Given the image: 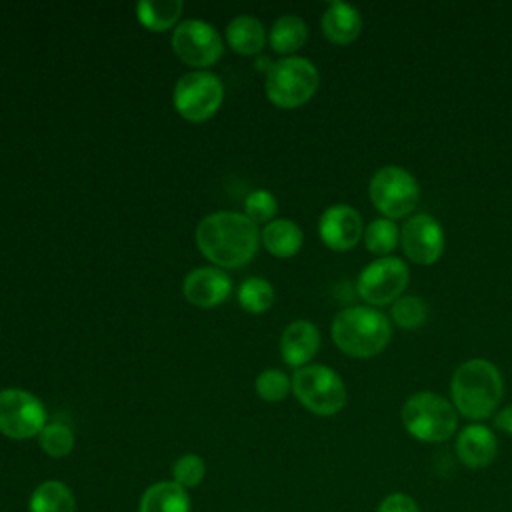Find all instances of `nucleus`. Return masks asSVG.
<instances>
[{
	"instance_id": "22",
	"label": "nucleus",
	"mask_w": 512,
	"mask_h": 512,
	"mask_svg": "<svg viewBox=\"0 0 512 512\" xmlns=\"http://www.w3.org/2000/svg\"><path fill=\"white\" fill-rule=\"evenodd\" d=\"M308 40V26L306 22L296 14H284L274 20L268 42L274 52L284 56H294L296 50H300Z\"/></svg>"
},
{
	"instance_id": "17",
	"label": "nucleus",
	"mask_w": 512,
	"mask_h": 512,
	"mask_svg": "<svg viewBox=\"0 0 512 512\" xmlns=\"http://www.w3.org/2000/svg\"><path fill=\"white\" fill-rule=\"evenodd\" d=\"M324 36L338 46L354 42L362 32V14L356 6L346 2H332L322 14Z\"/></svg>"
},
{
	"instance_id": "19",
	"label": "nucleus",
	"mask_w": 512,
	"mask_h": 512,
	"mask_svg": "<svg viewBox=\"0 0 512 512\" xmlns=\"http://www.w3.org/2000/svg\"><path fill=\"white\" fill-rule=\"evenodd\" d=\"M190 494L172 480L150 484L138 502V512H190Z\"/></svg>"
},
{
	"instance_id": "8",
	"label": "nucleus",
	"mask_w": 512,
	"mask_h": 512,
	"mask_svg": "<svg viewBox=\"0 0 512 512\" xmlns=\"http://www.w3.org/2000/svg\"><path fill=\"white\" fill-rule=\"evenodd\" d=\"M224 100L222 80L208 70L182 74L172 92L176 112L188 122H204L214 116Z\"/></svg>"
},
{
	"instance_id": "13",
	"label": "nucleus",
	"mask_w": 512,
	"mask_h": 512,
	"mask_svg": "<svg viewBox=\"0 0 512 512\" xmlns=\"http://www.w3.org/2000/svg\"><path fill=\"white\" fill-rule=\"evenodd\" d=\"M318 234L330 250L346 252L364 236L362 216L350 204H332L318 220Z\"/></svg>"
},
{
	"instance_id": "2",
	"label": "nucleus",
	"mask_w": 512,
	"mask_h": 512,
	"mask_svg": "<svg viewBox=\"0 0 512 512\" xmlns=\"http://www.w3.org/2000/svg\"><path fill=\"white\" fill-rule=\"evenodd\" d=\"M504 394V378L496 364L486 358L462 362L450 380V402L456 412L472 422L496 414Z\"/></svg>"
},
{
	"instance_id": "26",
	"label": "nucleus",
	"mask_w": 512,
	"mask_h": 512,
	"mask_svg": "<svg viewBox=\"0 0 512 512\" xmlns=\"http://www.w3.org/2000/svg\"><path fill=\"white\" fill-rule=\"evenodd\" d=\"M390 316L396 326L404 330H416L428 320V304L420 296H400L392 304Z\"/></svg>"
},
{
	"instance_id": "5",
	"label": "nucleus",
	"mask_w": 512,
	"mask_h": 512,
	"mask_svg": "<svg viewBox=\"0 0 512 512\" xmlns=\"http://www.w3.org/2000/svg\"><path fill=\"white\" fill-rule=\"evenodd\" d=\"M318 68L304 56H284L266 72L264 90L278 108H298L318 90Z\"/></svg>"
},
{
	"instance_id": "25",
	"label": "nucleus",
	"mask_w": 512,
	"mask_h": 512,
	"mask_svg": "<svg viewBox=\"0 0 512 512\" xmlns=\"http://www.w3.org/2000/svg\"><path fill=\"white\" fill-rule=\"evenodd\" d=\"M236 298H238V304L246 312L260 314V312H266L274 304L276 294H274V286L266 278L252 276L240 284Z\"/></svg>"
},
{
	"instance_id": "16",
	"label": "nucleus",
	"mask_w": 512,
	"mask_h": 512,
	"mask_svg": "<svg viewBox=\"0 0 512 512\" xmlns=\"http://www.w3.org/2000/svg\"><path fill=\"white\" fill-rule=\"evenodd\" d=\"M320 348V332L310 320L290 322L280 336L282 360L292 368L306 366Z\"/></svg>"
},
{
	"instance_id": "4",
	"label": "nucleus",
	"mask_w": 512,
	"mask_h": 512,
	"mask_svg": "<svg viewBox=\"0 0 512 512\" xmlns=\"http://www.w3.org/2000/svg\"><path fill=\"white\" fill-rule=\"evenodd\" d=\"M454 404L438 392L422 390L406 398L400 410L404 430L418 442L440 444L458 430Z\"/></svg>"
},
{
	"instance_id": "30",
	"label": "nucleus",
	"mask_w": 512,
	"mask_h": 512,
	"mask_svg": "<svg viewBox=\"0 0 512 512\" xmlns=\"http://www.w3.org/2000/svg\"><path fill=\"white\" fill-rule=\"evenodd\" d=\"M276 210H278V200L266 188L252 190L244 200V214L256 224H268L270 220H274Z\"/></svg>"
},
{
	"instance_id": "32",
	"label": "nucleus",
	"mask_w": 512,
	"mask_h": 512,
	"mask_svg": "<svg viewBox=\"0 0 512 512\" xmlns=\"http://www.w3.org/2000/svg\"><path fill=\"white\" fill-rule=\"evenodd\" d=\"M494 426H496L500 432L512 436V404H508V406L496 410V414H494Z\"/></svg>"
},
{
	"instance_id": "10",
	"label": "nucleus",
	"mask_w": 512,
	"mask_h": 512,
	"mask_svg": "<svg viewBox=\"0 0 512 512\" xmlns=\"http://www.w3.org/2000/svg\"><path fill=\"white\" fill-rule=\"evenodd\" d=\"M42 400L22 388L0 390V434L10 440H28L46 426Z\"/></svg>"
},
{
	"instance_id": "15",
	"label": "nucleus",
	"mask_w": 512,
	"mask_h": 512,
	"mask_svg": "<svg viewBox=\"0 0 512 512\" xmlns=\"http://www.w3.org/2000/svg\"><path fill=\"white\" fill-rule=\"evenodd\" d=\"M458 460L472 470L488 468L498 454V440L492 428H488L482 422H472L464 426L454 444Z\"/></svg>"
},
{
	"instance_id": "23",
	"label": "nucleus",
	"mask_w": 512,
	"mask_h": 512,
	"mask_svg": "<svg viewBox=\"0 0 512 512\" xmlns=\"http://www.w3.org/2000/svg\"><path fill=\"white\" fill-rule=\"evenodd\" d=\"M184 4L180 0H142L136 4V18L152 32L172 28L182 16Z\"/></svg>"
},
{
	"instance_id": "1",
	"label": "nucleus",
	"mask_w": 512,
	"mask_h": 512,
	"mask_svg": "<svg viewBox=\"0 0 512 512\" xmlns=\"http://www.w3.org/2000/svg\"><path fill=\"white\" fill-rule=\"evenodd\" d=\"M198 250L218 268L248 264L260 246L258 224L240 212H214L204 216L194 232Z\"/></svg>"
},
{
	"instance_id": "7",
	"label": "nucleus",
	"mask_w": 512,
	"mask_h": 512,
	"mask_svg": "<svg viewBox=\"0 0 512 512\" xmlns=\"http://www.w3.org/2000/svg\"><path fill=\"white\" fill-rule=\"evenodd\" d=\"M368 196L382 218L398 220L416 208L420 200V186L406 168L388 164L372 174L368 182Z\"/></svg>"
},
{
	"instance_id": "6",
	"label": "nucleus",
	"mask_w": 512,
	"mask_h": 512,
	"mask_svg": "<svg viewBox=\"0 0 512 512\" xmlns=\"http://www.w3.org/2000/svg\"><path fill=\"white\" fill-rule=\"evenodd\" d=\"M296 400L316 416H334L346 404V386L338 372L326 364H306L292 376Z\"/></svg>"
},
{
	"instance_id": "12",
	"label": "nucleus",
	"mask_w": 512,
	"mask_h": 512,
	"mask_svg": "<svg viewBox=\"0 0 512 512\" xmlns=\"http://www.w3.org/2000/svg\"><path fill=\"white\" fill-rule=\"evenodd\" d=\"M444 244L446 240L440 222L426 212L410 216L400 228L402 252L414 264H434L442 256Z\"/></svg>"
},
{
	"instance_id": "29",
	"label": "nucleus",
	"mask_w": 512,
	"mask_h": 512,
	"mask_svg": "<svg viewBox=\"0 0 512 512\" xmlns=\"http://www.w3.org/2000/svg\"><path fill=\"white\" fill-rule=\"evenodd\" d=\"M292 390V378L282 370L268 368L256 378V394L266 402H282Z\"/></svg>"
},
{
	"instance_id": "31",
	"label": "nucleus",
	"mask_w": 512,
	"mask_h": 512,
	"mask_svg": "<svg viewBox=\"0 0 512 512\" xmlns=\"http://www.w3.org/2000/svg\"><path fill=\"white\" fill-rule=\"evenodd\" d=\"M376 512H420L418 502L406 492H390L380 502Z\"/></svg>"
},
{
	"instance_id": "27",
	"label": "nucleus",
	"mask_w": 512,
	"mask_h": 512,
	"mask_svg": "<svg viewBox=\"0 0 512 512\" xmlns=\"http://www.w3.org/2000/svg\"><path fill=\"white\" fill-rule=\"evenodd\" d=\"M38 444L46 456L64 458L74 448V432L64 422H48L38 434Z\"/></svg>"
},
{
	"instance_id": "28",
	"label": "nucleus",
	"mask_w": 512,
	"mask_h": 512,
	"mask_svg": "<svg viewBox=\"0 0 512 512\" xmlns=\"http://www.w3.org/2000/svg\"><path fill=\"white\" fill-rule=\"evenodd\" d=\"M204 476H206V464L202 456L194 452H186L178 456L176 462L172 464V482H176L184 490L200 486Z\"/></svg>"
},
{
	"instance_id": "18",
	"label": "nucleus",
	"mask_w": 512,
	"mask_h": 512,
	"mask_svg": "<svg viewBox=\"0 0 512 512\" xmlns=\"http://www.w3.org/2000/svg\"><path fill=\"white\" fill-rule=\"evenodd\" d=\"M268 40V32L264 24L252 14H238L226 26V42L228 46L244 56L260 54Z\"/></svg>"
},
{
	"instance_id": "24",
	"label": "nucleus",
	"mask_w": 512,
	"mask_h": 512,
	"mask_svg": "<svg viewBox=\"0 0 512 512\" xmlns=\"http://www.w3.org/2000/svg\"><path fill=\"white\" fill-rule=\"evenodd\" d=\"M400 244V228L394 220L376 218L364 230V246L378 258L388 256Z\"/></svg>"
},
{
	"instance_id": "3",
	"label": "nucleus",
	"mask_w": 512,
	"mask_h": 512,
	"mask_svg": "<svg viewBox=\"0 0 512 512\" xmlns=\"http://www.w3.org/2000/svg\"><path fill=\"white\" fill-rule=\"evenodd\" d=\"M330 334L346 356L372 358L388 346L392 326L378 308L348 306L334 316Z\"/></svg>"
},
{
	"instance_id": "14",
	"label": "nucleus",
	"mask_w": 512,
	"mask_h": 512,
	"mask_svg": "<svg viewBox=\"0 0 512 512\" xmlns=\"http://www.w3.org/2000/svg\"><path fill=\"white\" fill-rule=\"evenodd\" d=\"M184 298L198 308H214L232 292L230 276L218 266H198L182 282Z\"/></svg>"
},
{
	"instance_id": "20",
	"label": "nucleus",
	"mask_w": 512,
	"mask_h": 512,
	"mask_svg": "<svg viewBox=\"0 0 512 512\" xmlns=\"http://www.w3.org/2000/svg\"><path fill=\"white\" fill-rule=\"evenodd\" d=\"M304 234L300 226L290 218H274L264 224L260 232V242L276 258H290L302 248Z\"/></svg>"
},
{
	"instance_id": "9",
	"label": "nucleus",
	"mask_w": 512,
	"mask_h": 512,
	"mask_svg": "<svg viewBox=\"0 0 512 512\" xmlns=\"http://www.w3.org/2000/svg\"><path fill=\"white\" fill-rule=\"evenodd\" d=\"M410 280V270L404 260L396 256L376 258L362 268L356 280L358 296L374 306L394 304L406 290Z\"/></svg>"
},
{
	"instance_id": "11",
	"label": "nucleus",
	"mask_w": 512,
	"mask_h": 512,
	"mask_svg": "<svg viewBox=\"0 0 512 512\" xmlns=\"http://www.w3.org/2000/svg\"><path fill=\"white\" fill-rule=\"evenodd\" d=\"M172 48L184 64L196 70H204L220 60L224 52V40L210 22L186 18L178 22L172 32Z\"/></svg>"
},
{
	"instance_id": "21",
	"label": "nucleus",
	"mask_w": 512,
	"mask_h": 512,
	"mask_svg": "<svg viewBox=\"0 0 512 512\" xmlns=\"http://www.w3.org/2000/svg\"><path fill=\"white\" fill-rule=\"evenodd\" d=\"M28 512H76L74 492L62 480H44L32 490Z\"/></svg>"
}]
</instances>
